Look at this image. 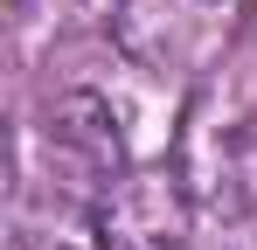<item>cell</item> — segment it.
Segmentation results:
<instances>
[{"mask_svg": "<svg viewBox=\"0 0 257 250\" xmlns=\"http://www.w3.org/2000/svg\"><path fill=\"white\" fill-rule=\"evenodd\" d=\"M21 250H104L97 236H77V229H28Z\"/></svg>", "mask_w": 257, "mask_h": 250, "instance_id": "277c9868", "label": "cell"}, {"mask_svg": "<svg viewBox=\"0 0 257 250\" xmlns=\"http://www.w3.org/2000/svg\"><path fill=\"white\" fill-rule=\"evenodd\" d=\"M195 195L174 160H139L90 195V236L104 250H188L195 236Z\"/></svg>", "mask_w": 257, "mask_h": 250, "instance_id": "7a4b0ae2", "label": "cell"}, {"mask_svg": "<svg viewBox=\"0 0 257 250\" xmlns=\"http://www.w3.org/2000/svg\"><path fill=\"white\" fill-rule=\"evenodd\" d=\"M167 160L181 167L202 215L215 222L257 215V49H236L195 77Z\"/></svg>", "mask_w": 257, "mask_h": 250, "instance_id": "6da1fadb", "label": "cell"}, {"mask_svg": "<svg viewBox=\"0 0 257 250\" xmlns=\"http://www.w3.org/2000/svg\"><path fill=\"white\" fill-rule=\"evenodd\" d=\"M42 139L77 181H90V195L125 174V125H118V104L104 90H63V97H49L42 104Z\"/></svg>", "mask_w": 257, "mask_h": 250, "instance_id": "3957f363", "label": "cell"}]
</instances>
